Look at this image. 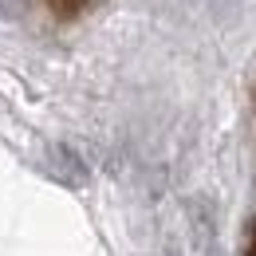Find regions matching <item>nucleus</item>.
<instances>
[{"label": "nucleus", "instance_id": "f257e3e1", "mask_svg": "<svg viewBox=\"0 0 256 256\" xmlns=\"http://www.w3.org/2000/svg\"><path fill=\"white\" fill-rule=\"evenodd\" d=\"M48 4H52V8L60 12V16H75V12H83V8L91 4V0H48Z\"/></svg>", "mask_w": 256, "mask_h": 256}, {"label": "nucleus", "instance_id": "f03ea898", "mask_svg": "<svg viewBox=\"0 0 256 256\" xmlns=\"http://www.w3.org/2000/svg\"><path fill=\"white\" fill-rule=\"evenodd\" d=\"M248 256H256V224H252V236H248Z\"/></svg>", "mask_w": 256, "mask_h": 256}]
</instances>
